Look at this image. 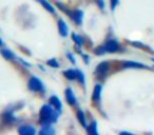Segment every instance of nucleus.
Returning a JSON list of instances; mask_svg holds the SVG:
<instances>
[{
  "instance_id": "obj_1",
  "label": "nucleus",
  "mask_w": 154,
  "mask_h": 135,
  "mask_svg": "<svg viewBox=\"0 0 154 135\" xmlns=\"http://www.w3.org/2000/svg\"><path fill=\"white\" fill-rule=\"evenodd\" d=\"M58 113L59 112L56 111L52 107H50L49 105H45L40 110V118L41 122L43 124H52L55 122L57 120Z\"/></svg>"
},
{
  "instance_id": "obj_2",
  "label": "nucleus",
  "mask_w": 154,
  "mask_h": 135,
  "mask_svg": "<svg viewBox=\"0 0 154 135\" xmlns=\"http://www.w3.org/2000/svg\"><path fill=\"white\" fill-rule=\"evenodd\" d=\"M29 89L32 91H42L43 90V84L38 78L36 77H32L29 80Z\"/></svg>"
},
{
  "instance_id": "obj_3",
  "label": "nucleus",
  "mask_w": 154,
  "mask_h": 135,
  "mask_svg": "<svg viewBox=\"0 0 154 135\" xmlns=\"http://www.w3.org/2000/svg\"><path fill=\"white\" fill-rule=\"evenodd\" d=\"M18 132L21 135H34L36 133L34 127L32 126H21L18 130Z\"/></svg>"
},
{
  "instance_id": "obj_4",
  "label": "nucleus",
  "mask_w": 154,
  "mask_h": 135,
  "mask_svg": "<svg viewBox=\"0 0 154 135\" xmlns=\"http://www.w3.org/2000/svg\"><path fill=\"white\" fill-rule=\"evenodd\" d=\"M50 103H51V105L53 106V108L56 110V111L60 112L62 109V105H61V101L59 100V98L56 96H52L51 98H50Z\"/></svg>"
},
{
  "instance_id": "obj_5",
  "label": "nucleus",
  "mask_w": 154,
  "mask_h": 135,
  "mask_svg": "<svg viewBox=\"0 0 154 135\" xmlns=\"http://www.w3.org/2000/svg\"><path fill=\"white\" fill-rule=\"evenodd\" d=\"M105 50L108 52H116L118 50V44L116 41L114 40H109L107 41V43H106L105 45Z\"/></svg>"
},
{
  "instance_id": "obj_6",
  "label": "nucleus",
  "mask_w": 154,
  "mask_h": 135,
  "mask_svg": "<svg viewBox=\"0 0 154 135\" xmlns=\"http://www.w3.org/2000/svg\"><path fill=\"white\" fill-rule=\"evenodd\" d=\"M58 30H59V33L61 36L66 37L68 35V26H66V23L62 19H60L58 21Z\"/></svg>"
},
{
  "instance_id": "obj_7",
  "label": "nucleus",
  "mask_w": 154,
  "mask_h": 135,
  "mask_svg": "<svg viewBox=\"0 0 154 135\" xmlns=\"http://www.w3.org/2000/svg\"><path fill=\"white\" fill-rule=\"evenodd\" d=\"M66 98L68 100V103H71V105H74L76 103V98L74 96V93H73V91L71 89H66Z\"/></svg>"
},
{
  "instance_id": "obj_8",
  "label": "nucleus",
  "mask_w": 154,
  "mask_h": 135,
  "mask_svg": "<svg viewBox=\"0 0 154 135\" xmlns=\"http://www.w3.org/2000/svg\"><path fill=\"white\" fill-rule=\"evenodd\" d=\"M108 69H109V63L108 62H101L100 64L97 66L96 72L99 74H105L108 71Z\"/></svg>"
},
{
  "instance_id": "obj_9",
  "label": "nucleus",
  "mask_w": 154,
  "mask_h": 135,
  "mask_svg": "<svg viewBox=\"0 0 154 135\" xmlns=\"http://www.w3.org/2000/svg\"><path fill=\"white\" fill-rule=\"evenodd\" d=\"M100 93H101V86L100 84H97L94 88V91H93V99L96 101H99V99H100Z\"/></svg>"
},
{
  "instance_id": "obj_10",
  "label": "nucleus",
  "mask_w": 154,
  "mask_h": 135,
  "mask_svg": "<svg viewBox=\"0 0 154 135\" xmlns=\"http://www.w3.org/2000/svg\"><path fill=\"white\" fill-rule=\"evenodd\" d=\"M124 66L126 68H138V69H143V68H146L143 64L139 63V62H134V61H127L124 63Z\"/></svg>"
},
{
  "instance_id": "obj_11",
  "label": "nucleus",
  "mask_w": 154,
  "mask_h": 135,
  "mask_svg": "<svg viewBox=\"0 0 154 135\" xmlns=\"http://www.w3.org/2000/svg\"><path fill=\"white\" fill-rule=\"evenodd\" d=\"M40 133L41 135H52V134H54L55 133V131L52 129V127H50V126H45V127H42L41 128V130H40Z\"/></svg>"
},
{
  "instance_id": "obj_12",
  "label": "nucleus",
  "mask_w": 154,
  "mask_h": 135,
  "mask_svg": "<svg viewBox=\"0 0 154 135\" xmlns=\"http://www.w3.org/2000/svg\"><path fill=\"white\" fill-rule=\"evenodd\" d=\"M64 75L69 79H75L76 78V71H74V70H66L64 72Z\"/></svg>"
},
{
  "instance_id": "obj_13",
  "label": "nucleus",
  "mask_w": 154,
  "mask_h": 135,
  "mask_svg": "<svg viewBox=\"0 0 154 135\" xmlns=\"http://www.w3.org/2000/svg\"><path fill=\"white\" fill-rule=\"evenodd\" d=\"M77 117H78V120H79V122L82 124V126L86 128L87 127V122H86V118H85V114L82 113V111H78V113H77Z\"/></svg>"
},
{
  "instance_id": "obj_14",
  "label": "nucleus",
  "mask_w": 154,
  "mask_h": 135,
  "mask_svg": "<svg viewBox=\"0 0 154 135\" xmlns=\"http://www.w3.org/2000/svg\"><path fill=\"white\" fill-rule=\"evenodd\" d=\"M38 1H40V2H41V5H42L43 7H45V9H47L49 12H51V13H55V10H54V8L52 7V5H50L49 2H47V1H45V0H38Z\"/></svg>"
},
{
  "instance_id": "obj_15",
  "label": "nucleus",
  "mask_w": 154,
  "mask_h": 135,
  "mask_svg": "<svg viewBox=\"0 0 154 135\" xmlns=\"http://www.w3.org/2000/svg\"><path fill=\"white\" fill-rule=\"evenodd\" d=\"M82 16H84V14H82V11H76L75 12V15L73 16V18H75V20H76L77 23H82Z\"/></svg>"
},
{
  "instance_id": "obj_16",
  "label": "nucleus",
  "mask_w": 154,
  "mask_h": 135,
  "mask_svg": "<svg viewBox=\"0 0 154 135\" xmlns=\"http://www.w3.org/2000/svg\"><path fill=\"white\" fill-rule=\"evenodd\" d=\"M1 54H2L3 57H5L7 59H13L14 58V54L12 53L10 50H2V51H1Z\"/></svg>"
},
{
  "instance_id": "obj_17",
  "label": "nucleus",
  "mask_w": 154,
  "mask_h": 135,
  "mask_svg": "<svg viewBox=\"0 0 154 135\" xmlns=\"http://www.w3.org/2000/svg\"><path fill=\"white\" fill-rule=\"evenodd\" d=\"M76 77L79 79V81L82 82V84H85V75H84V73H82V71L77 70V71H76Z\"/></svg>"
},
{
  "instance_id": "obj_18",
  "label": "nucleus",
  "mask_w": 154,
  "mask_h": 135,
  "mask_svg": "<svg viewBox=\"0 0 154 135\" xmlns=\"http://www.w3.org/2000/svg\"><path fill=\"white\" fill-rule=\"evenodd\" d=\"M72 38H73V40H74L76 43H78V44H82V39L80 38V37L78 36L77 34L73 33V34H72Z\"/></svg>"
},
{
  "instance_id": "obj_19",
  "label": "nucleus",
  "mask_w": 154,
  "mask_h": 135,
  "mask_svg": "<svg viewBox=\"0 0 154 135\" xmlns=\"http://www.w3.org/2000/svg\"><path fill=\"white\" fill-rule=\"evenodd\" d=\"M88 132L90 133V134H97V131H96V124H91V127H89L88 128Z\"/></svg>"
},
{
  "instance_id": "obj_20",
  "label": "nucleus",
  "mask_w": 154,
  "mask_h": 135,
  "mask_svg": "<svg viewBox=\"0 0 154 135\" xmlns=\"http://www.w3.org/2000/svg\"><path fill=\"white\" fill-rule=\"evenodd\" d=\"M48 64H49V66H54V68H58V66H59V64H58V62L56 61L55 59L49 60V61H48Z\"/></svg>"
},
{
  "instance_id": "obj_21",
  "label": "nucleus",
  "mask_w": 154,
  "mask_h": 135,
  "mask_svg": "<svg viewBox=\"0 0 154 135\" xmlns=\"http://www.w3.org/2000/svg\"><path fill=\"white\" fill-rule=\"evenodd\" d=\"M118 3V0H111V5H112V9H115L116 5H117Z\"/></svg>"
},
{
  "instance_id": "obj_22",
  "label": "nucleus",
  "mask_w": 154,
  "mask_h": 135,
  "mask_svg": "<svg viewBox=\"0 0 154 135\" xmlns=\"http://www.w3.org/2000/svg\"><path fill=\"white\" fill-rule=\"evenodd\" d=\"M97 2H98V5L100 9H103L105 8V3H103V0H97Z\"/></svg>"
},
{
  "instance_id": "obj_23",
  "label": "nucleus",
  "mask_w": 154,
  "mask_h": 135,
  "mask_svg": "<svg viewBox=\"0 0 154 135\" xmlns=\"http://www.w3.org/2000/svg\"><path fill=\"white\" fill-rule=\"evenodd\" d=\"M68 56L69 57H70V59H71V61L73 62V63H75V60H74V57H73L72 55H71V54H68Z\"/></svg>"
},
{
  "instance_id": "obj_24",
  "label": "nucleus",
  "mask_w": 154,
  "mask_h": 135,
  "mask_svg": "<svg viewBox=\"0 0 154 135\" xmlns=\"http://www.w3.org/2000/svg\"><path fill=\"white\" fill-rule=\"evenodd\" d=\"M2 39H1V38H0V45H2Z\"/></svg>"
}]
</instances>
